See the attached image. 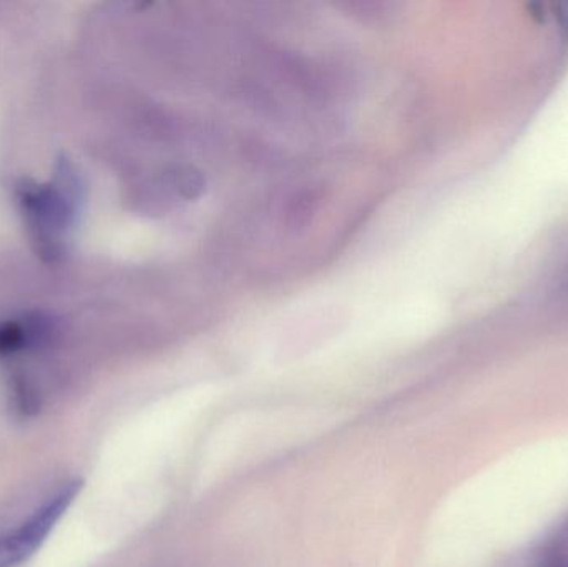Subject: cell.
<instances>
[{
    "label": "cell",
    "instance_id": "6da1fadb",
    "mask_svg": "<svg viewBox=\"0 0 568 567\" xmlns=\"http://www.w3.org/2000/svg\"><path fill=\"white\" fill-rule=\"evenodd\" d=\"M82 479H72L50 496L26 522L0 536V567H19L29 561L49 538L57 523L82 492Z\"/></svg>",
    "mask_w": 568,
    "mask_h": 567
},
{
    "label": "cell",
    "instance_id": "7a4b0ae2",
    "mask_svg": "<svg viewBox=\"0 0 568 567\" xmlns=\"http://www.w3.org/2000/svg\"><path fill=\"white\" fill-rule=\"evenodd\" d=\"M562 290L566 295H568V266H566V272H564L562 276Z\"/></svg>",
    "mask_w": 568,
    "mask_h": 567
}]
</instances>
